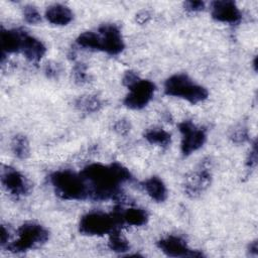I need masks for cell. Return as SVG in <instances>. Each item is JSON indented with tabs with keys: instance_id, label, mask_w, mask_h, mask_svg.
Masks as SVG:
<instances>
[{
	"instance_id": "obj_1",
	"label": "cell",
	"mask_w": 258,
	"mask_h": 258,
	"mask_svg": "<svg viewBox=\"0 0 258 258\" xmlns=\"http://www.w3.org/2000/svg\"><path fill=\"white\" fill-rule=\"evenodd\" d=\"M81 174L88 183L90 199L95 201L119 199L121 184L132 179L130 171L118 162L93 163L86 166Z\"/></svg>"
},
{
	"instance_id": "obj_2",
	"label": "cell",
	"mask_w": 258,
	"mask_h": 258,
	"mask_svg": "<svg viewBox=\"0 0 258 258\" xmlns=\"http://www.w3.org/2000/svg\"><path fill=\"white\" fill-rule=\"evenodd\" d=\"M57 197L68 201H83L90 198L89 186L83 175L70 169L57 170L49 176Z\"/></svg>"
},
{
	"instance_id": "obj_3",
	"label": "cell",
	"mask_w": 258,
	"mask_h": 258,
	"mask_svg": "<svg viewBox=\"0 0 258 258\" xmlns=\"http://www.w3.org/2000/svg\"><path fill=\"white\" fill-rule=\"evenodd\" d=\"M122 224V211L118 209L109 214L103 212H91L81 218L79 230L84 235L103 236L118 229Z\"/></svg>"
},
{
	"instance_id": "obj_4",
	"label": "cell",
	"mask_w": 258,
	"mask_h": 258,
	"mask_svg": "<svg viewBox=\"0 0 258 258\" xmlns=\"http://www.w3.org/2000/svg\"><path fill=\"white\" fill-rule=\"evenodd\" d=\"M164 93L171 97L184 99L190 104H198L209 96L205 87L196 84L185 74H175L169 77L164 83Z\"/></svg>"
},
{
	"instance_id": "obj_5",
	"label": "cell",
	"mask_w": 258,
	"mask_h": 258,
	"mask_svg": "<svg viewBox=\"0 0 258 258\" xmlns=\"http://www.w3.org/2000/svg\"><path fill=\"white\" fill-rule=\"evenodd\" d=\"M48 237L49 233L43 226L34 222H26L19 227L16 240L7 245V249L12 253L26 252L44 244Z\"/></svg>"
},
{
	"instance_id": "obj_6",
	"label": "cell",
	"mask_w": 258,
	"mask_h": 258,
	"mask_svg": "<svg viewBox=\"0 0 258 258\" xmlns=\"http://www.w3.org/2000/svg\"><path fill=\"white\" fill-rule=\"evenodd\" d=\"M181 133V153L188 156L199 150L207 140V132L203 128L197 127L190 120H184L178 124Z\"/></svg>"
},
{
	"instance_id": "obj_7",
	"label": "cell",
	"mask_w": 258,
	"mask_h": 258,
	"mask_svg": "<svg viewBox=\"0 0 258 258\" xmlns=\"http://www.w3.org/2000/svg\"><path fill=\"white\" fill-rule=\"evenodd\" d=\"M155 89L156 87L151 81L139 79L135 84L128 88L129 93L125 97L123 103L129 109L140 110L151 101Z\"/></svg>"
},
{
	"instance_id": "obj_8",
	"label": "cell",
	"mask_w": 258,
	"mask_h": 258,
	"mask_svg": "<svg viewBox=\"0 0 258 258\" xmlns=\"http://www.w3.org/2000/svg\"><path fill=\"white\" fill-rule=\"evenodd\" d=\"M100 38V50L111 55L121 53L125 47L122 33L118 26L111 23H106L98 28Z\"/></svg>"
},
{
	"instance_id": "obj_9",
	"label": "cell",
	"mask_w": 258,
	"mask_h": 258,
	"mask_svg": "<svg viewBox=\"0 0 258 258\" xmlns=\"http://www.w3.org/2000/svg\"><path fill=\"white\" fill-rule=\"evenodd\" d=\"M1 181L6 190L16 198L29 192L28 180L21 172L10 166H3L1 169Z\"/></svg>"
},
{
	"instance_id": "obj_10",
	"label": "cell",
	"mask_w": 258,
	"mask_h": 258,
	"mask_svg": "<svg viewBox=\"0 0 258 258\" xmlns=\"http://www.w3.org/2000/svg\"><path fill=\"white\" fill-rule=\"evenodd\" d=\"M157 247L170 257H202L203 253L198 250H191L185 240L178 236H168L157 242Z\"/></svg>"
},
{
	"instance_id": "obj_11",
	"label": "cell",
	"mask_w": 258,
	"mask_h": 258,
	"mask_svg": "<svg viewBox=\"0 0 258 258\" xmlns=\"http://www.w3.org/2000/svg\"><path fill=\"white\" fill-rule=\"evenodd\" d=\"M212 178L209 161L203 160L198 170L192 172L185 181L184 191L190 198L200 196L210 184Z\"/></svg>"
},
{
	"instance_id": "obj_12",
	"label": "cell",
	"mask_w": 258,
	"mask_h": 258,
	"mask_svg": "<svg viewBox=\"0 0 258 258\" xmlns=\"http://www.w3.org/2000/svg\"><path fill=\"white\" fill-rule=\"evenodd\" d=\"M212 17L220 22L238 24L242 19V14L236 3L231 0H218L211 4Z\"/></svg>"
},
{
	"instance_id": "obj_13",
	"label": "cell",
	"mask_w": 258,
	"mask_h": 258,
	"mask_svg": "<svg viewBox=\"0 0 258 258\" xmlns=\"http://www.w3.org/2000/svg\"><path fill=\"white\" fill-rule=\"evenodd\" d=\"M25 31L19 29H4L1 28L0 42L2 55L5 53L19 52L23 41Z\"/></svg>"
},
{
	"instance_id": "obj_14",
	"label": "cell",
	"mask_w": 258,
	"mask_h": 258,
	"mask_svg": "<svg viewBox=\"0 0 258 258\" xmlns=\"http://www.w3.org/2000/svg\"><path fill=\"white\" fill-rule=\"evenodd\" d=\"M20 52H22V54L28 60L37 62L45 54L46 47L39 39H37L25 32Z\"/></svg>"
},
{
	"instance_id": "obj_15",
	"label": "cell",
	"mask_w": 258,
	"mask_h": 258,
	"mask_svg": "<svg viewBox=\"0 0 258 258\" xmlns=\"http://www.w3.org/2000/svg\"><path fill=\"white\" fill-rule=\"evenodd\" d=\"M45 18L54 25H68L74 18L72 10L61 4H53L45 10Z\"/></svg>"
},
{
	"instance_id": "obj_16",
	"label": "cell",
	"mask_w": 258,
	"mask_h": 258,
	"mask_svg": "<svg viewBox=\"0 0 258 258\" xmlns=\"http://www.w3.org/2000/svg\"><path fill=\"white\" fill-rule=\"evenodd\" d=\"M143 187L147 195L157 203H162L167 198V188L158 176H151L143 182Z\"/></svg>"
},
{
	"instance_id": "obj_17",
	"label": "cell",
	"mask_w": 258,
	"mask_h": 258,
	"mask_svg": "<svg viewBox=\"0 0 258 258\" xmlns=\"http://www.w3.org/2000/svg\"><path fill=\"white\" fill-rule=\"evenodd\" d=\"M122 220L131 226H143L148 221V213L141 208H129L122 212Z\"/></svg>"
},
{
	"instance_id": "obj_18",
	"label": "cell",
	"mask_w": 258,
	"mask_h": 258,
	"mask_svg": "<svg viewBox=\"0 0 258 258\" xmlns=\"http://www.w3.org/2000/svg\"><path fill=\"white\" fill-rule=\"evenodd\" d=\"M144 138L151 144L167 147L171 142V135L162 128H150L144 133Z\"/></svg>"
},
{
	"instance_id": "obj_19",
	"label": "cell",
	"mask_w": 258,
	"mask_h": 258,
	"mask_svg": "<svg viewBox=\"0 0 258 258\" xmlns=\"http://www.w3.org/2000/svg\"><path fill=\"white\" fill-rule=\"evenodd\" d=\"M76 107L85 113H94L100 110L102 102L97 96L87 95L82 96L76 101Z\"/></svg>"
},
{
	"instance_id": "obj_20",
	"label": "cell",
	"mask_w": 258,
	"mask_h": 258,
	"mask_svg": "<svg viewBox=\"0 0 258 258\" xmlns=\"http://www.w3.org/2000/svg\"><path fill=\"white\" fill-rule=\"evenodd\" d=\"M11 148L14 155L20 159H25L29 156V152H30L29 142L24 135H21V134L15 135L11 142Z\"/></svg>"
},
{
	"instance_id": "obj_21",
	"label": "cell",
	"mask_w": 258,
	"mask_h": 258,
	"mask_svg": "<svg viewBox=\"0 0 258 258\" xmlns=\"http://www.w3.org/2000/svg\"><path fill=\"white\" fill-rule=\"evenodd\" d=\"M109 235L110 236H109L108 245L112 251L117 253H124L130 250L129 242L124 236H122V234L118 229L112 231Z\"/></svg>"
},
{
	"instance_id": "obj_22",
	"label": "cell",
	"mask_w": 258,
	"mask_h": 258,
	"mask_svg": "<svg viewBox=\"0 0 258 258\" xmlns=\"http://www.w3.org/2000/svg\"><path fill=\"white\" fill-rule=\"evenodd\" d=\"M77 44L88 49L100 50V38L98 32L86 31L80 34L77 38Z\"/></svg>"
},
{
	"instance_id": "obj_23",
	"label": "cell",
	"mask_w": 258,
	"mask_h": 258,
	"mask_svg": "<svg viewBox=\"0 0 258 258\" xmlns=\"http://www.w3.org/2000/svg\"><path fill=\"white\" fill-rule=\"evenodd\" d=\"M23 17L27 23L36 24L41 21V15L33 5H26L23 8Z\"/></svg>"
},
{
	"instance_id": "obj_24",
	"label": "cell",
	"mask_w": 258,
	"mask_h": 258,
	"mask_svg": "<svg viewBox=\"0 0 258 258\" xmlns=\"http://www.w3.org/2000/svg\"><path fill=\"white\" fill-rule=\"evenodd\" d=\"M74 79L75 82L79 85H83L85 83L88 82V74H87V68L84 63L82 62H78L75 67H74Z\"/></svg>"
},
{
	"instance_id": "obj_25",
	"label": "cell",
	"mask_w": 258,
	"mask_h": 258,
	"mask_svg": "<svg viewBox=\"0 0 258 258\" xmlns=\"http://www.w3.org/2000/svg\"><path fill=\"white\" fill-rule=\"evenodd\" d=\"M248 130L245 127H239L237 129H235L232 134H231V139L236 142V143H241V142H245L248 140Z\"/></svg>"
},
{
	"instance_id": "obj_26",
	"label": "cell",
	"mask_w": 258,
	"mask_h": 258,
	"mask_svg": "<svg viewBox=\"0 0 258 258\" xmlns=\"http://www.w3.org/2000/svg\"><path fill=\"white\" fill-rule=\"evenodd\" d=\"M130 128L131 125L126 119H120L114 125V130L121 135H126L130 131Z\"/></svg>"
},
{
	"instance_id": "obj_27",
	"label": "cell",
	"mask_w": 258,
	"mask_h": 258,
	"mask_svg": "<svg viewBox=\"0 0 258 258\" xmlns=\"http://www.w3.org/2000/svg\"><path fill=\"white\" fill-rule=\"evenodd\" d=\"M205 2L203 1H186L184 2V9L188 12H199L204 10Z\"/></svg>"
},
{
	"instance_id": "obj_28",
	"label": "cell",
	"mask_w": 258,
	"mask_h": 258,
	"mask_svg": "<svg viewBox=\"0 0 258 258\" xmlns=\"http://www.w3.org/2000/svg\"><path fill=\"white\" fill-rule=\"evenodd\" d=\"M140 78L138 77V75L133 72V71H127L123 77V85L126 86L127 88L131 87L133 84H135Z\"/></svg>"
},
{
	"instance_id": "obj_29",
	"label": "cell",
	"mask_w": 258,
	"mask_h": 258,
	"mask_svg": "<svg viewBox=\"0 0 258 258\" xmlns=\"http://www.w3.org/2000/svg\"><path fill=\"white\" fill-rule=\"evenodd\" d=\"M257 163V146H256V142H254L253 146H252V150L250 151L248 158H247V166L250 168H253Z\"/></svg>"
},
{
	"instance_id": "obj_30",
	"label": "cell",
	"mask_w": 258,
	"mask_h": 258,
	"mask_svg": "<svg viewBox=\"0 0 258 258\" xmlns=\"http://www.w3.org/2000/svg\"><path fill=\"white\" fill-rule=\"evenodd\" d=\"M44 72L48 78H50V79L56 78L57 75L59 74V67L57 63H47L45 66Z\"/></svg>"
},
{
	"instance_id": "obj_31",
	"label": "cell",
	"mask_w": 258,
	"mask_h": 258,
	"mask_svg": "<svg viewBox=\"0 0 258 258\" xmlns=\"http://www.w3.org/2000/svg\"><path fill=\"white\" fill-rule=\"evenodd\" d=\"M149 18H150V14H149L148 11H145V10L140 11V12L136 15V20H137L139 23H141V24L147 22V21L149 20Z\"/></svg>"
},
{
	"instance_id": "obj_32",
	"label": "cell",
	"mask_w": 258,
	"mask_h": 258,
	"mask_svg": "<svg viewBox=\"0 0 258 258\" xmlns=\"http://www.w3.org/2000/svg\"><path fill=\"white\" fill-rule=\"evenodd\" d=\"M9 239V233L4 226H1V246H5Z\"/></svg>"
},
{
	"instance_id": "obj_33",
	"label": "cell",
	"mask_w": 258,
	"mask_h": 258,
	"mask_svg": "<svg viewBox=\"0 0 258 258\" xmlns=\"http://www.w3.org/2000/svg\"><path fill=\"white\" fill-rule=\"evenodd\" d=\"M257 250H258V243H257V241L251 242L250 245H249V252L252 253L253 255H257V252H258Z\"/></svg>"
}]
</instances>
